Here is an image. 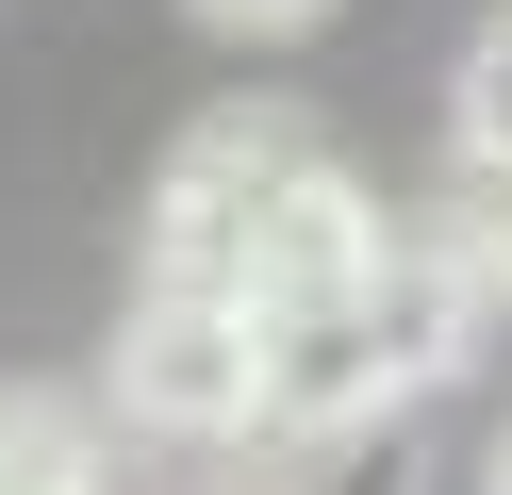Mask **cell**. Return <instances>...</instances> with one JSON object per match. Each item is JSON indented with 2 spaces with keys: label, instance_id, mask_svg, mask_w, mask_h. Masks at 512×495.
I'll use <instances>...</instances> for the list:
<instances>
[{
  "label": "cell",
  "instance_id": "3957f363",
  "mask_svg": "<svg viewBox=\"0 0 512 495\" xmlns=\"http://www.w3.org/2000/svg\"><path fill=\"white\" fill-rule=\"evenodd\" d=\"M380 264H397V215H380V198L347 182L331 149H314V165H298V198L265 215V264H248V314H265V330H298V314H347V297H364Z\"/></svg>",
  "mask_w": 512,
  "mask_h": 495
},
{
  "label": "cell",
  "instance_id": "277c9868",
  "mask_svg": "<svg viewBox=\"0 0 512 495\" xmlns=\"http://www.w3.org/2000/svg\"><path fill=\"white\" fill-rule=\"evenodd\" d=\"M248 495H413V413H281V429H248Z\"/></svg>",
  "mask_w": 512,
  "mask_h": 495
},
{
  "label": "cell",
  "instance_id": "8992f818",
  "mask_svg": "<svg viewBox=\"0 0 512 495\" xmlns=\"http://www.w3.org/2000/svg\"><path fill=\"white\" fill-rule=\"evenodd\" d=\"M446 132H463V165H479V182H512V17H479L463 83H446Z\"/></svg>",
  "mask_w": 512,
  "mask_h": 495
},
{
  "label": "cell",
  "instance_id": "ba28073f",
  "mask_svg": "<svg viewBox=\"0 0 512 495\" xmlns=\"http://www.w3.org/2000/svg\"><path fill=\"white\" fill-rule=\"evenodd\" d=\"M331 0H199V33H248V50H281V33H314Z\"/></svg>",
  "mask_w": 512,
  "mask_h": 495
},
{
  "label": "cell",
  "instance_id": "7a4b0ae2",
  "mask_svg": "<svg viewBox=\"0 0 512 495\" xmlns=\"http://www.w3.org/2000/svg\"><path fill=\"white\" fill-rule=\"evenodd\" d=\"M116 413L149 446H248L265 429V314L199 297V281H149L116 314Z\"/></svg>",
  "mask_w": 512,
  "mask_h": 495
},
{
  "label": "cell",
  "instance_id": "52a82bcc",
  "mask_svg": "<svg viewBox=\"0 0 512 495\" xmlns=\"http://www.w3.org/2000/svg\"><path fill=\"white\" fill-rule=\"evenodd\" d=\"M463 182H479V165H463ZM479 198H496V231H430V248H446V264H463V281H479V297H496V281H512V182H479Z\"/></svg>",
  "mask_w": 512,
  "mask_h": 495
},
{
  "label": "cell",
  "instance_id": "9c48e42d",
  "mask_svg": "<svg viewBox=\"0 0 512 495\" xmlns=\"http://www.w3.org/2000/svg\"><path fill=\"white\" fill-rule=\"evenodd\" d=\"M479 495H512V429H496V462H479Z\"/></svg>",
  "mask_w": 512,
  "mask_h": 495
},
{
  "label": "cell",
  "instance_id": "5b68a950",
  "mask_svg": "<svg viewBox=\"0 0 512 495\" xmlns=\"http://www.w3.org/2000/svg\"><path fill=\"white\" fill-rule=\"evenodd\" d=\"M0 495H116L100 429H83L67 396H0Z\"/></svg>",
  "mask_w": 512,
  "mask_h": 495
},
{
  "label": "cell",
  "instance_id": "6da1fadb",
  "mask_svg": "<svg viewBox=\"0 0 512 495\" xmlns=\"http://www.w3.org/2000/svg\"><path fill=\"white\" fill-rule=\"evenodd\" d=\"M314 132L265 116V99H232V116H199L166 149V182H149V281H199V297H248V264H265V215L298 198Z\"/></svg>",
  "mask_w": 512,
  "mask_h": 495
}]
</instances>
